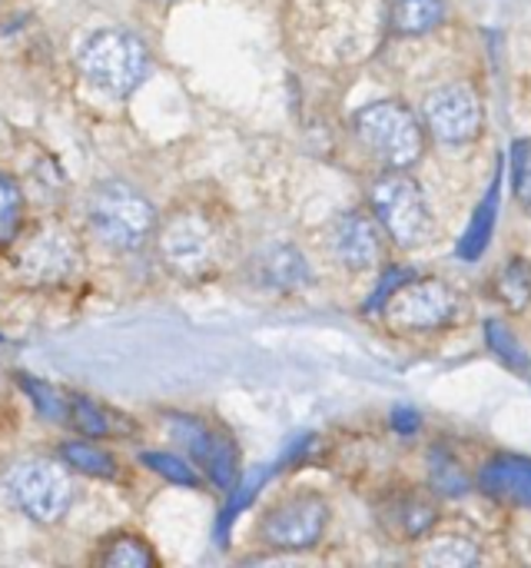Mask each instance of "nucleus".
Listing matches in <instances>:
<instances>
[{"instance_id":"obj_26","label":"nucleus","mask_w":531,"mask_h":568,"mask_svg":"<svg viewBox=\"0 0 531 568\" xmlns=\"http://www.w3.org/2000/svg\"><path fill=\"white\" fill-rule=\"evenodd\" d=\"M512 193L531 216V140H519L512 146Z\"/></svg>"},{"instance_id":"obj_18","label":"nucleus","mask_w":531,"mask_h":568,"mask_svg":"<svg viewBox=\"0 0 531 568\" xmlns=\"http://www.w3.org/2000/svg\"><path fill=\"white\" fill-rule=\"evenodd\" d=\"M499 190H502V173L492 176V186L482 196V203H479V210H476V216H472V223H469V230H466V236L459 243V256L462 260H479L486 253L492 226H496V216H499Z\"/></svg>"},{"instance_id":"obj_5","label":"nucleus","mask_w":531,"mask_h":568,"mask_svg":"<svg viewBox=\"0 0 531 568\" xmlns=\"http://www.w3.org/2000/svg\"><path fill=\"white\" fill-rule=\"evenodd\" d=\"M359 143L389 170H409L426 153L422 116L399 100H376L362 106L353 120Z\"/></svg>"},{"instance_id":"obj_19","label":"nucleus","mask_w":531,"mask_h":568,"mask_svg":"<svg viewBox=\"0 0 531 568\" xmlns=\"http://www.w3.org/2000/svg\"><path fill=\"white\" fill-rule=\"evenodd\" d=\"M96 562L103 568H153L156 556L140 536H113L96 556Z\"/></svg>"},{"instance_id":"obj_17","label":"nucleus","mask_w":531,"mask_h":568,"mask_svg":"<svg viewBox=\"0 0 531 568\" xmlns=\"http://www.w3.org/2000/svg\"><path fill=\"white\" fill-rule=\"evenodd\" d=\"M492 296L509 313L531 310V260L512 256L506 266H499V273L492 276Z\"/></svg>"},{"instance_id":"obj_21","label":"nucleus","mask_w":531,"mask_h":568,"mask_svg":"<svg viewBox=\"0 0 531 568\" xmlns=\"http://www.w3.org/2000/svg\"><path fill=\"white\" fill-rule=\"evenodd\" d=\"M429 479H432V489H439L442 496H466L469 486H472L462 463L456 456H449L446 449H432Z\"/></svg>"},{"instance_id":"obj_16","label":"nucleus","mask_w":531,"mask_h":568,"mask_svg":"<svg viewBox=\"0 0 531 568\" xmlns=\"http://www.w3.org/2000/svg\"><path fill=\"white\" fill-rule=\"evenodd\" d=\"M446 20V0H389V30L399 37H426Z\"/></svg>"},{"instance_id":"obj_27","label":"nucleus","mask_w":531,"mask_h":568,"mask_svg":"<svg viewBox=\"0 0 531 568\" xmlns=\"http://www.w3.org/2000/svg\"><path fill=\"white\" fill-rule=\"evenodd\" d=\"M70 419H73V426L83 433V436H106V429H110V423L103 419V413L90 403V399H70Z\"/></svg>"},{"instance_id":"obj_14","label":"nucleus","mask_w":531,"mask_h":568,"mask_svg":"<svg viewBox=\"0 0 531 568\" xmlns=\"http://www.w3.org/2000/svg\"><path fill=\"white\" fill-rule=\"evenodd\" d=\"M479 489L496 503H509L519 509H531V459L522 456H499L482 466Z\"/></svg>"},{"instance_id":"obj_6","label":"nucleus","mask_w":531,"mask_h":568,"mask_svg":"<svg viewBox=\"0 0 531 568\" xmlns=\"http://www.w3.org/2000/svg\"><path fill=\"white\" fill-rule=\"evenodd\" d=\"M376 316L399 336L439 333L459 316V290L439 276H406L382 300Z\"/></svg>"},{"instance_id":"obj_20","label":"nucleus","mask_w":531,"mask_h":568,"mask_svg":"<svg viewBox=\"0 0 531 568\" xmlns=\"http://www.w3.org/2000/svg\"><path fill=\"white\" fill-rule=\"evenodd\" d=\"M482 556H479V546L472 539H462V536H442V539H432L429 549L422 552V562L436 568H466L476 566Z\"/></svg>"},{"instance_id":"obj_8","label":"nucleus","mask_w":531,"mask_h":568,"mask_svg":"<svg viewBox=\"0 0 531 568\" xmlns=\"http://www.w3.org/2000/svg\"><path fill=\"white\" fill-rule=\"evenodd\" d=\"M10 496L27 519L40 526H53L67 516L73 503V483L60 463L27 459L17 463L10 473Z\"/></svg>"},{"instance_id":"obj_22","label":"nucleus","mask_w":531,"mask_h":568,"mask_svg":"<svg viewBox=\"0 0 531 568\" xmlns=\"http://www.w3.org/2000/svg\"><path fill=\"white\" fill-rule=\"evenodd\" d=\"M486 336H489V346L496 349V356H499L509 369H515V373H529L531 369L529 356H525L522 343L512 336V329H509L502 320H489V323H486Z\"/></svg>"},{"instance_id":"obj_25","label":"nucleus","mask_w":531,"mask_h":568,"mask_svg":"<svg viewBox=\"0 0 531 568\" xmlns=\"http://www.w3.org/2000/svg\"><path fill=\"white\" fill-rule=\"evenodd\" d=\"M20 220H23V196H20V186L0 173V246L10 243L20 230Z\"/></svg>"},{"instance_id":"obj_24","label":"nucleus","mask_w":531,"mask_h":568,"mask_svg":"<svg viewBox=\"0 0 531 568\" xmlns=\"http://www.w3.org/2000/svg\"><path fill=\"white\" fill-rule=\"evenodd\" d=\"M140 463L150 466L153 473H160L173 486H186V489H196L200 486V473L190 463H183L180 456H170V453H143Z\"/></svg>"},{"instance_id":"obj_9","label":"nucleus","mask_w":531,"mask_h":568,"mask_svg":"<svg viewBox=\"0 0 531 568\" xmlns=\"http://www.w3.org/2000/svg\"><path fill=\"white\" fill-rule=\"evenodd\" d=\"M419 116L439 146H469L482 133L486 106L469 83H446L426 97Z\"/></svg>"},{"instance_id":"obj_4","label":"nucleus","mask_w":531,"mask_h":568,"mask_svg":"<svg viewBox=\"0 0 531 568\" xmlns=\"http://www.w3.org/2000/svg\"><path fill=\"white\" fill-rule=\"evenodd\" d=\"M76 63L90 87L116 100L130 97L153 70L146 43L130 30H96L80 47Z\"/></svg>"},{"instance_id":"obj_11","label":"nucleus","mask_w":531,"mask_h":568,"mask_svg":"<svg viewBox=\"0 0 531 568\" xmlns=\"http://www.w3.org/2000/svg\"><path fill=\"white\" fill-rule=\"evenodd\" d=\"M436 523H439V506L432 503L429 493L419 489H399L379 506V526L396 542H419L436 529Z\"/></svg>"},{"instance_id":"obj_28","label":"nucleus","mask_w":531,"mask_h":568,"mask_svg":"<svg viewBox=\"0 0 531 568\" xmlns=\"http://www.w3.org/2000/svg\"><path fill=\"white\" fill-rule=\"evenodd\" d=\"M23 389L33 396V403H37V409L43 413V416H50V419H67L70 416V403H63L50 386H43V383H37V379H23Z\"/></svg>"},{"instance_id":"obj_13","label":"nucleus","mask_w":531,"mask_h":568,"mask_svg":"<svg viewBox=\"0 0 531 568\" xmlns=\"http://www.w3.org/2000/svg\"><path fill=\"white\" fill-rule=\"evenodd\" d=\"M176 426L183 429V443L190 446L193 459L210 473V479L219 486V489H233L236 483V449L226 436L219 433H210L206 426L193 423V419H176Z\"/></svg>"},{"instance_id":"obj_1","label":"nucleus","mask_w":531,"mask_h":568,"mask_svg":"<svg viewBox=\"0 0 531 568\" xmlns=\"http://www.w3.org/2000/svg\"><path fill=\"white\" fill-rule=\"evenodd\" d=\"M153 243L173 276L206 280L226 260V223L210 206L183 203L160 220Z\"/></svg>"},{"instance_id":"obj_29","label":"nucleus","mask_w":531,"mask_h":568,"mask_svg":"<svg viewBox=\"0 0 531 568\" xmlns=\"http://www.w3.org/2000/svg\"><path fill=\"white\" fill-rule=\"evenodd\" d=\"M406 276H412V273H409V270H396V266H392V270H386V276L379 280L376 293H372V296H369V303H366V316H376V310L382 306V300H386V296H389V293L406 280Z\"/></svg>"},{"instance_id":"obj_23","label":"nucleus","mask_w":531,"mask_h":568,"mask_svg":"<svg viewBox=\"0 0 531 568\" xmlns=\"http://www.w3.org/2000/svg\"><path fill=\"white\" fill-rule=\"evenodd\" d=\"M63 463L73 466V469H80V473H86V476H96V479L116 476L113 459L106 453H100L96 446H90V443H67L63 446Z\"/></svg>"},{"instance_id":"obj_15","label":"nucleus","mask_w":531,"mask_h":568,"mask_svg":"<svg viewBox=\"0 0 531 568\" xmlns=\"http://www.w3.org/2000/svg\"><path fill=\"white\" fill-rule=\"evenodd\" d=\"M256 276L263 286L283 290V293H296V290L309 286V280H313L306 256L289 243H276V246L263 250L256 260Z\"/></svg>"},{"instance_id":"obj_12","label":"nucleus","mask_w":531,"mask_h":568,"mask_svg":"<svg viewBox=\"0 0 531 568\" xmlns=\"http://www.w3.org/2000/svg\"><path fill=\"white\" fill-rule=\"evenodd\" d=\"M76 260L80 256H76V243L70 240V233L53 230V226L30 236L20 250V270L37 280H63L73 273Z\"/></svg>"},{"instance_id":"obj_2","label":"nucleus","mask_w":531,"mask_h":568,"mask_svg":"<svg viewBox=\"0 0 531 568\" xmlns=\"http://www.w3.org/2000/svg\"><path fill=\"white\" fill-rule=\"evenodd\" d=\"M86 223H90L93 240L103 243L106 250L133 253L153 240L160 216H156V206L140 190H133L123 180H106L90 190Z\"/></svg>"},{"instance_id":"obj_3","label":"nucleus","mask_w":531,"mask_h":568,"mask_svg":"<svg viewBox=\"0 0 531 568\" xmlns=\"http://www.w3.org/2000/svg\"><path fill=\"white\" fill-rule=\"evenodd\" d=\"M369 210L399 250H419L436 240V213L419 180L406 170H386L372 180Z\"/></svg>"},{"instance_id":"obj_10","label":"nucleus","mask_w":531,"mask_h":568,"mask_svg":"<svg viewBox=\"0 0 531 568\" xmlns=\"http://www.w3.org/2000/svg\"><path fill=\"white\" fill-rule=\"evenodd\" d=\"M386 230L372 216V210H349L329 230V250L336 263L349 273H366L382 266L386 260Z\"/></svg>"},{"instance_id":"obj_30","label":"nucleus","mask_w":531,"mask_h":568,"mask_svg":"<svg viewBox=\"0 0 531 568\" xmlns=\"http://www.w3.org/2000/svg\"><path fill=\"white\" fill-rule=\"evenodd\" d=\"M419 426H422V416H419L416 409H409V406H396V413H392V429H396L399 436H416V433H419Z\"/></svg>"},{"instance_id":"obj_7","label":"nucleus","mask_w":531,"mask_h":568,"mask_svg":"<svg viewBox=\"0 0 531 568\" xmlns=\"http://www.w3.org/2000/svg\"><path fill=\"white\" fill-rule=\"evenodd\" d=\"M329 503L319 493H293L273 503L259 519V542L276 552H306L323 542Z\"/></svg>"}]
</instances>
